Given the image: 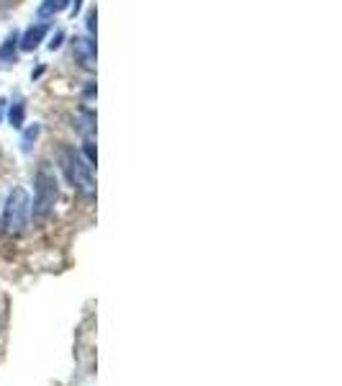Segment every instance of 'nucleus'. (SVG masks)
Masks as SVG:
<instances>
[{
    "label": "nucleus",
    "instance_id": "obj_4",
    "mask_svg": "<svg viewBox=\"0 0 342 386\" xmlns=\"http://www.w3.org/2000/svg\"><path fill=\"white\" fill-rule=\"evenodd\" d=\"M47 31H49V26L47 24H36V26H29L24 31V36L18 39V47L21 50H26V52H31V50H36L41 44V39L47 36Z\"/></svg>",
    "mask_w": 342,
    "mask_h": 386
},
{
    "label": "nucleus",
    "instance_id": "obj_6",
    "mask_svg": "<svg viewBox=\"0 0 342 386\" xmlns=\"http://www.w3.org/2000/svg\"><path fill=\"white\" fill-rule=\"evenodd\" d=\"M16 50H18V36H16V34H10L8 39L0 44V62H3V65L13 62V57H16Z\"/></svg>",
    "mask_w": 342,
    "mask_h": 386
},
{
    "label": "nucleus",
    "instance_id": "obj_7",
    "mask_svg": "<svg viewBox=\"0 0 342 386\" xmlns=\"http://www.w3.org/2000/svg\"><path fill=\"white\" fill-rule=\"evenodd\" d=\"M67 6H70V0H44L39 8V16L47 18V16H54V13H59V10H65Z\"/></svg>",
    "mask_w": 342,
    "mask_h": 386
},
{
    "label": "nucleus",
    "instance_id": "obj_2",
    "mask_svg": "<svg viewBox=\"0 0 342 386\" xmlns=\"http://www.w3.org/2000/svg\"><path fill=\"white\" fill-rule=\"evenodd\" d=\"M29 219H31V196L26 193V188H13L3 204V232L18 237L26 230Z\"/></svg>",
    "mask_w": 342,
    "mask_h": 386
},
{
    "label": "nucleus",
    "instance_id": "obj_12",
    "mask_svg": "<svg viewBox=\"0 0 342 386\" xmlns=\"http://www.w3.org/2000/svg\"><path fill=\"white\" fill-rule=\"evenodd\" d=\"M75 3V13H77V10H80V0H73Z\"/></svg>",
    "mask_w": 342,
    "mask_h": 386
},
{
    "label": "nucleus",
    "instance_id": "obj_8",
    "mask_svg": "<svg viewBox=\"0 0 342 386\" xmlns=\"http://www.w3.org/2000/svg\"><path fill=\"white\" fill-rule=\"evenodd\" d=\"M24 114H26L24 103H21V101H16V103L10 106V114H8L10 126H16V129H21V126H24Z\"/></svg>",
    "mask_w": 342,
    "mask_h": 386
},
{
    "label": "nucleus",
    "instance_id": "obj_9",
    "mask_svg": "<svg viewBox=\"0 0 342 386\" xmlns=\"http://www.w3.org/2000/svg\"><path fill=\"white\" fill-rule=\"evenodd\" d=\"M85 160L90 165H96V147H93V140H85Z\"/></svg>",
    "mask_w": 342,
    "mask_h": 386
},
{
    "label": "nucleus",
    "instance_id": "obj_1",
    "mask_svg": "<svg viewBox=\"0 0 342 386\" xmlns=\"http://www.w3.org/2000/svg\"><path fill=\"white\" fill-rule=\"evenodd\" d=\"M59 165H62V173H65L67 183L77 193H82L85 198H96V181H93V173H90V163L82 160V155L77 149L62 147V152H59Z\"/></svg>",
    "mask_w": 342,
    "mask_h": 386
},
{
    "label": "nucleus",
    "instance_id": "obj_5",
    "mask_svg": "<svg viewBox=\"0 0 342 386\" xmlns=\"http://www.w3.org/2000/svg\"><path fill=\"white\" fill-rule=\"evenodd\" d=\"M75 54H77V59H80L82 67H88V70H93V62H96V50H93V44L85 39H75Z\"/></svg>",
    "mask_w": 342,
    "mask_h": 386
},
{
    "label": "nucleus",
    "instance_id": "obj_10",
    "mask_svg": "<svg viewBox=\"0 0 342 386\" xmlns=\"http://www.w3.org/2000/svg\"><path fill=\"white\" fill-rule=\"evenodd\" d=\"M36 134H39V126H34V129H29L24 137V149H31V142L36 140Z\"/></svg>",
    "mask_w": 342,
    "mask_h": 386
},
{
    "label": "nucleus",
    "instance_id": "obj_11",
    "mask_svg": "<svg viewBox=\"0 0 342 386\" xmlns=\"http://www.w3.org/2000/svg\"><path fill=\"white\" fill-rule=\"evenodd\" d=\"M88 29H90V31H96V10H93V13L88 16Z\"/></svg>",
    "mask_w": 342,
    "mask_h": 386
},
{
    "label": "nucleus",
    "instance_id": "obj_3",
    "mask_svg": "<svg viewBox=\"0 0 342 386\" xmlns=\"http://www.w3.org/2000/svg\"><path fill=\"white\" fill-rule=\"evenodd\" d=\"M57 201V178L49 170L47 165H41L36 175H34V201L31 214L34 219H47Z\"/></svg>",
    "mask_w": 342,
    "mask_h": 386
}]
</instances>
